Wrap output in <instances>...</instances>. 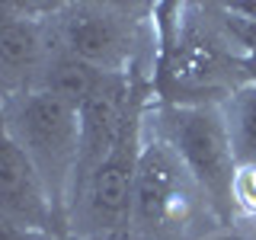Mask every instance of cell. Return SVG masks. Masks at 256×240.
<instances>
[{"label":"cell","instance_id":"7c38bea8","mask_svg":"<svg viewBox=\"0 0 256 240\" xmlns=\"http://www.w3.org/2000/svg\"><path fill=\"white\" fill-rule=\"evenodd\" d=\"M32 10L29 4H10V0H0V29L6 26V22L20 20V16H26Z\"/></svg>","mask_w":256,"mask_h":240},{"label":"cell","instance_id":"52a82bcc","mask_svg":"<svg viewBox=\"0 0 256 240\" xmlns=\"http://www.w3.org/2000/svg\"><path fill=\"white\" fill-rule=\"evenodd\" d=\"M0 212L10 214L29 230L61 237L64 221L48 196L36 164L22 150V144L13 138L4 112H0Z\"/></svg>","mask_w":256,"mask_h":240},{"label":"cell","instance_id":"9a60e30c","mask_svg":"<svg viewBox=\"0 0 256 240\" xmlns=\"http://www.w3.org/2000/svg\"><path fill=\"white\" fill-rule=\"evenodd\" d=\"M198 240H237V234H234V230H214V234H205Z\"/></svg>","mask_w":256,"mask_h":240},{"label":"cell","instance_id":"30bf717a","mask_svg":"<svg viewBox=\"0 0 256 240\" xmlns=\"http://www.w3.org/2000/svg\"><path fill=\"white\" fill-rule=\"evenodd\" d=\"M237 166L256 170V84H240L221 100Z\"/></svg>","mask_w":256,"mask_h":240},{"label":"cell","instance_id":"277c9868","mask_svg":"<svg viewBox=\"0 0 256 240\" xmlns=\"http://www.w3.org/2000/svg\"><path fill=\"white\" fill-rule=\"evenodd\" d=\"M198 202L208 205L180 157L173 154V148L160 134H148L144 128L138 176H134L132 230L148 240H170L180 234L182 224L192 221Z\"/></svg>","mask_w":256,"mask_h":240},{"label":"cell","instance_id":"6da1fadb","mask_svg":"<svg viewBox=\"0 0 256 240\" xmlns=\"http://www.w3.org/2000/svg\"><path fill=\"white\" fill-rule=\"evenodd\" d=\"M154 134H160L186 166L208 208L221 221H234V176L237 157L230 148L221 102H164L154 112Z\"/></svg>","mask_w":256,"mask_h":240},{"label":"cell","instance_id":"5b68a950","mask_svg":"<svg viewBox=\"0 0 256 240\" xmlns=\"http://www.w3.org/2000/svg\"><path fill=\"white\" fill-rule=\"evenodd\" d=\"M54 38L74 58L106 70V74H128L134 48V22L128 6L116 4H70L58 6L52 20Z\"/></svg>","mask_w":256,"mask_h":240},{"label":"cell","instance_id":"5bb4252c","mask_svg":"<svg viewBox=\"0 0 256 240\" xmlns=\"http://www.w3.org/2000/svg\"><path fill=\"white\" fill-rule=\"evenodd\" d=\"M240 74H244V84H256V52L240 58Z\"/></svg>","mask_w":256,"mask_h":240},{"label":"cell","instance_id":"9c48e42d","mask_svg":"<svg viewBox=\"0 0 256 240\" xmlns=\"http://www.w3.org/2000/svg\"><path fill=\"white\" fill-rule=\"evenodd\" d=\"M102 74H106V70L93 68V64L74 58L70 52H64L61 45H54V52H52V58H48V64H45L42 77H38L36 90H45V93L64 100L68 106L80 109L84 100L96 90V84L102 80Z\"/></svg>","mask_w":256,"mask_h":240},{"label":"cell","instance_id":"4fadbf2b","mask_svg":"<svg viewBox=\"0 0 256 240\" xmlns=\"http://www.w3.org/2000/svg\"><path fill=\"white\" fill-rule=\"evenodd\" d=\"M230 230L237 234V240H256V218H250V221H237Z\"/></svg>","mask_w":256,"mask_h":240},{"label":"cell","instance_id":"8992f818","mask_svg":"<svg viewBox=\"0 0 256 240\" xmlns=\"http://www.w3.org/2000/svg\"><path fill=\"white\" fill-rule=\"evenodd\" d=\"M141 109H138V93H134L132 74H102L96 90L77 109V116H80V160H77L74 192L109 157V150L122 138L125 125ZM74 192H70V198H74Z\"/></svg>","mask_w":256,"mask_h":240},{"label":"cell","instance_id":"2e32d148","mask_svg":"<svg viewBox=\"0 0 256 240\" xmlns=\"http://www.w3.org/2000/svg\"><path fill=\"white\" fill-rule=\"evenodd\" d=\"M253 218H256V214H253ZM244 221H250V218H244Z\"/></svg>","mask_w":256,"mask_h":240},{"label":"cell","instance_id":"3957f363","mask_svg":"<svg viewBox=\"0 0 256 240\" xmlns=\"http://www.w3.org/2000/svg\"><path fill=\"white\" fill-rule=\"evenodd\" d=\"M144 144L141 112L125 125L122 138L109 150V157L90 173L68 208V224L84 240H106L132 228V202H134V176Z\"/></svg>","mask_w":256,"mask_h":240},{"label":"cell","instance_id":"ba28073f","mask_svg":"<svg viewBox=\"0 0 256 240\" xmlns=\"http://www.w3.org/2000/svg\"><path fill=\"white\" fill-rule=\"evenodd\" d=\"M36 10L38 6H32L26 16L0 29V100H13V96L36 90L58 45L54 26L36 16Z\"/></svg>","mask_w":256,"mask_h":240},{"label":"cell","instance_id":"7a4b0ae2","mask_svg":"<svg viewBox=\"0 0 256 240\" xmlns=\"http://www.w3.org/2000/svg\"><path fill=\"white\" fill-rule=\"evenodd\" d=\"M6 125L13 138L36 164L48 196L68 224L70 192H74L77 160H80V116L58 96L45 90H29L13 100H0Z\"/></svg>","mask_w":256,"mask_h":240},{"label":"cell","instance_id":"8fae6325","mask_svg":"<svg viewBox=\"0 0 256 240\" xmlns=\"http://www.w3.org/2000/svg\"><path fill=\"white\" fill-rule=\"evenodd\" d=\"M0 240H61L54 234H42V230H29L20 221H13L10 214L0 212Z\"/></svg>","mask_w":256,"mask_h":240}]
</instances>
